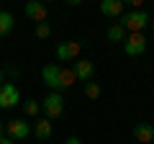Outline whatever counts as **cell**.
<instances>
[{
    "mask_svg": "<svg viewBox=\"0 0 154 144\" xmlns=\"http://www.w3.org/2000/svg\"><path fill=\"white\" fill-rule=\"evenodd\" d=\"M128 5H131L134 11H141V0H128Z\"/></svg>",
    "mask_w": 154,
    "mask_h": 144,
    "instance_id": "cell-19",
    "label": "cell"
},
{
    "mask_svg": "<svg viewBox=\"0 0 154 144\" xmlns=\"http://www.w3.org/2000/svg\"><path fill=\"white\" fill-rule=\"evenodd\" d=\"M152 31H154V21H152Z\"/></svg>",
    "mask_w": 154,
    "mask_h": 144,
    "instance_id": "cell-23",
    "label": "cell"
},
{
    "mask_svg": "<svg viewBox=\"0 0 154 144\" xmlns=\"http://www.w3.org/2000/svg\"><path fill=\"white\" fill-rule=\"evenodd\" d=\"M123 52L128 57H139L146 52V36L144 33H128V39L123 41Z\"/></svg>",
    "mask_w": 154,
    "mask_h": 144,
    "instance_id": "cell-7",
    "label": "cell"
},
{
    "mask_svg": "<svg viewBox=\"0 0 154 144\" xmlns=\"http://www.w3.org/2000/svg\"><path fill=\"white\" fill-rule=\"evenodd\" d=\"M13 28H16V18H13V13L0 11V36H11Z\"/></svg>",
    "mask_w": 154,
    "mask_h": 144,
    "instance_id": "cell-12",
    "label": "cell"
},
{
    "mask_svg": "<svg viewBox=\"0 0 154 144\" xmlns=\"http://www.w3.org/2000/svg\"><path fill=\"white\" fill-rule=\"evenodd\" d=\"M64 144H85V142H82L80 136H67V139H64Z\"/></svg>",
    "mask_w": 154,
    "mask_h": 144,
    "instance_id": "cell-18",
    "label": "cell"
},
{
    "mask_svg": "<svg viewBox=\"0 0 154 144\" xmlns=\"http://www.w3.org/2000/svg\"><path fill=\"white\" fill-rule=\"evenodd\" d=\"M41 80H44V85L49 88V93H64V90H69L72 83H75V72H72V67H64V64H59V62H51V64H44Z\"/></svg>",
    "mask_w": 154,
    "mask_h": 144,
    "instance_id": "cell-1",
    "label": "cell"
},
{
    "mask_svg": "<svg viewBox=\"0 0 154 144\" xmlns=\"http://www.w3.org/2000/svg\"><path fill=\"white\" fill-rule=\"evenodd\" d=\"M118 23H121L128 33H141L144 28L152 23V18H149L144 11H131V13H123V16L118 18Z\"/></svg>",
    "mask_w": 154,
    "mask_h": 144,
    "instance_id": "cell-2",
    "label": "cell"
},
{
    "mask_svg": "<svg viewBox=\"0 0 154 144\" xmlns=\"http://www.w3.org/2000/svg\"><path fill=\"white\" fill-rule=\"evenodd\" d=\"M33 131H36V139H51L54 126H51L49 118H36V126H33Z\"/></svg>",
    "mask_w": 154,
    "mask_h": 144,
    "instance_id": "cell-13",
    "label": "cell"
},
{
    "mask_svg": "<svg viewBox=\"0 0 154 144\" xmlns=\"http://www.w3.org/2000/svg\"><path fill=\"white\" fill-rule=\"evenodd\" d=\"M18 103H23V100L16 83H3L0 85V108H16Z\"/></svg>",
    "mask_w": 154,
    "mask_h": 144,
    "instance_id": "cell-5",
    "label": "cell"
},
{
    "mask_svg": "<svg viewBox=\"0 0 154 144\" xmlns=\"http://www.w3.org/2000/svg\"><path fill=\"white\" fill-rule=\"evenodd\" d=\"M5 136V121H0V139Z\"/></svg>",
    "mask_w": 154,
    "mask_h": 144,
    "instance_id": "cell-21",
    "label": "cell"
},
{
    "mask_svg": "<svg viewBox=\"0 0 154 144\" xmlns=\"http://www.w3.org/2000/svg\"><path fill=\"white\" fill-rule=\"evenodd\" d=\"M131 134H134V139H136L139 144H152L154 142V126H152V124H146V121L136 124Z\"/></svg>",
    "mask_w": 154,
    "mask_h": 144,
    "instance_id": "cell-10",
    "label": "cell"
},
{
    "mask_svg": "<svg viewBox=\"0 0 154 144\" xmlns=\"http://www.w3.org/2000/svg\"><path fill=\"white\" fill-rule=\"evenodd\" d=\"M33 33H36V39H49V36H51V26H49V21H44V23H36Z\"/></svg>",
    "mask_w": 154,
    "mask_h": 144,
    "instance_id": "cell-17",
    "label": "cell"
},
{
    "mask_svg": "<svg viewBox=\"0 0 154 144\" xmlns=\"http://www.w3.org/2000/svg\"><path fill=\"white\" fill-rule=\"evenodd\" d=\"M23 13H26L28 21H33V23H44L46 16H49V8H46L44 3H38V0H28L26 8H23Z\"/></svg>",
    "mask_w": 154,
    "mask_h": 144,
    "instance_id": "cell-8",
    "label": "cell"
},
{
    "mask_svg": "<svg viewBox=\"0 0 154 144\" xmlns=\"http://www.w3.org/2000/svg\"><path fill=\"white\" fill-rule=\"evenodd\" d=\"M80 52H82V44L69 39V41H62L54 54H57V62H77L80 59Z\"/></svg>",
    "mask_w": 154,
    "mask_h": 144,
    "instance_id": "cell-4",
    "label": "cell"
},
{
    "mask_svg": "<svg viewBox=\"0 0 154 144\" xmlns=\"http://www.w3.org/2000/svg\"><path fill=\"white\" fill-rule=\"evenodd\" d=\"M100 93H103V88H100L95 80H90V83H85V95H88L90 100H98L100 98Z\"/></svg>",
    "mask_w": 154,
    "mask_h": 144,
    "instance_id": "cell-16",
    "label": "cell"
},
{
    "mask_svg": "<svg viewBox=\"0 0 154 144\" xmlns=\"http://www.w3.org/2000/svg\"><path fill=\"white\" fill-rule=\"evenodd\" d=\"M105 36H108V41H116V44H118V41H126V39H128V31L121 26V23H113V26L108 28Z\"/></svg>",
    "mask_w": 154,
    "mask_h": 144,
    "instance_id": "cell-14",
    "label": "cell"
},
{
    "mask_svg": "<svg viewBox=\"0 0 154 144\" xmlns=\"http://www.w3.org/2000/svg\"><path fill=\"white\" fill-rule=\"evenodd\" d=\"M100 13L105 18H121L123 16V0H103L100 3Z\"/></svg>",
    "mask_w": 154,
    "mask_h": 144,
    "instance_id": "cell-11",
    "label": "cell"
},
{
    "mask_svg": "<svg viewBox=\"0 0 154 144\" xmlns=\"http://www.w3.org/2000/svg\"><path fill=\"white\" fill-rule=\"evenodd\" d=\"M28 134H31V124L26 118H11V121H5V136H11L13 142L26 139Z\"/></svg>",
    "mask_w": 154,
    "mask_h": 144,
    "instance_id": "cell-6",
    "label": "cell"
},
{
    "mask_svg": "<svg viewBox=\"0 0 154 144\" xmlns=\"http://www.w3.org/2000/svg\"><path fill=\"white\" fill-rule=\"evenodd\" d=\"M41 111H44V118H49V121L59 118L64 113V98H62V93H49L41 100Z\"/></svg>",
    "mask_w": 154,
    "mask_h": 144,
    "instance_id": "cell-3",
    "label": "cell"
},
{
    "mask_svg": "<svg viewBox=\"0 0 154 144\" xmlns=\"http://www.w3.org/2000/svg\"><path fill=\"white\" fill-rule=\"evenodd\" d=\"M3 83H5V80H3V70H0V85H3Z\"/></svg>",
    "mask_w": 154,
    "mask_h": 144,
    "instance_id": "cell-22",
    "label": "cell"
},
{
    "mask_svg": "<svg viewBox=\"0 0 154 144\" xmlns=\"http://www.w3.org/2000/svg\"><path fill=\"white\" fill-rule=\"evenodd\" d=\"M23 113H26V116H31V118H38V113H41V103H36L33 98L23 100Z\"/></svg>",
    "mask_w": 154,
    "mask_h": 144,
    "instance_id": "cell-15",
    "label": "cell"
},
{
    "mask_svg": "<svg viewBox=\"0 0 154 144\" xmlns=\"http://www.w3.org/2000/svg\"><path fill=\"white\" fill-rule=\"evenodd\" d=\"M0 144H16V142H13L11 136H3V139H0Z\"/></svg>",
    "mask_w": 154,
    "mask_h": 144,
    "instance_id": "cell-20",
    "label": "cell"
},
{
    "mask_svg": "<svg viewBox=\"0 0 154 144\" xmlns=\"http://www.w3.org/2000/svg\"><path fill=\"white\" fill-rule=\"evenodd\" d=\"M72 72H75V80H80V83H90L95 75V64L90 59H77L75 64H72Z\"/></svg>",
    "mask_w": 154,
    "mask_h": 144,
    "instance_id": "cell-9",
    "label": "cell"
}]
</instances>
